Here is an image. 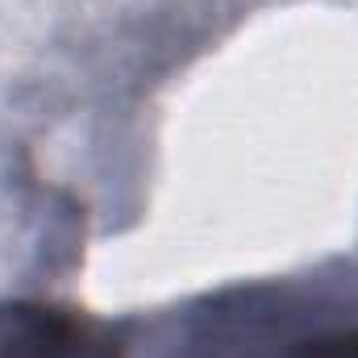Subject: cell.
<instances>
[{
    "mask_svg": "<svg viewBox=\"0 0 358 358\" xmlns=\"http://www.w3.org/2000/svg\"><path fill=\"white\" fill-rule=\"evenodd\" d=\"M0 358H117V350L71 308L0 304Z\"/></svg>",
    "mask_w": 358,
    "mask_h": 358,
    "instance_id": "1",
    "label": "cell"
}]
</instances>
